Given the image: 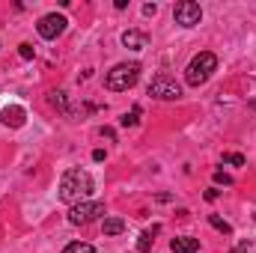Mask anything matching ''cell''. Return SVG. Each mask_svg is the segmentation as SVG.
Wrapping results in <instances>:
<instances>
[{"mask_svg": "<svg viewBox=\"0 0 256 253\" xmlns=\"http://www.w3.org/2000/svg\"><path fill=\"white\" fill-rule=\"evenodd\" d=\"M63 253H96V248L86 244V242H72V244H66Z\"/></svg>", "mask_w": 256, "mask_h": 253, "instance_id": "5bb4252c", "label": "cell"}, {"mask_svg": "<svg viewBox=\"0 0 256 253\" xmlns=\"http://www.w3.org/2000/svg\"><path fill=\"white\" fill-rule=\"evenodd\" d=\"M98 137H104V140H114V131H110V128H98Z\"/></svg>", "mask_w": 256, "mask_h": 253, "instance_id": "7402d4cb", "label": "cell"}, {"mask_svg": "<svg viewBox=\"0 0 256 253\" xmlns=\"http://www.w3.org/2000/svg\"><path fill=\"white\" fill-rule=\"evenodd\" d=\"M170 250L173 253H196L200 250V238H191V236H179L170 242Z\"/></svg>", "mask_w": 256, "mask_h": 253, "instance_id": "9c48e42d", "label": "cell"}, {"mask_svg": "<svg viewBox=\"0 0 256 253\" xmlns=\"http://www.w3.org/2000/svg\"><path fill=\"white\" fill-rule=\"evenodd\" d=\"M18 54H21V60H33V45L21 42V45H18Z\"/></svg>", "mask_w": 256, "mask_h": 253, "instance_id": "ac0fdd59", "label": "cell"}, {"mask_svg": "<svg viewBox=\"0 0 256 253\" xmlns=\"http://www.w3.org/2000/svg\"><path fill=\"white\" fill-rule=\"evenodd\" d=\"M122 45L131 48V51H143V48H146V33H140V30H126V33H122Z\"/></svg>", "mask_w": 256, "mask_h": 253, "instance_id": "30bf717a", "label": "cell"}, {"mask_svg": "<svg viewBox=\"0 0 256 253\" xmlns=\"http://www.w3.org/2000/svg\"><path fill=\"white\" fill-rule=\"evenodd\" d=\"M140 80V63H120L104 74V86L114 92H126Z\"/></svg>", "mask_w": 256, "mask_h": 253, "instance_id": "7a4b0ae2", "label": "cell"}, {"mask_svg": "<svg viewBox=\"0 0 256 253\" xmlns=\"http://www.w3.org/2000/svg\"><path fill=\"white\" fill-rule=\"evenodd\" d=\"M92 161H104V149H96L92 152Z\"/></svg>", "mask_w": 256, "mask_h": 253, "instance_id": "cb8c5ba5", "label": "cell"}, {"mask_svg": "<svg viewBox=\"0 0 256 253\" xmlns=\"http://www.w3.org/2000/svg\"><path fill=\"white\" fill-rule=\"evenodd\" d=\"M158 232H161V226H158V224H155L152 230H143V232H140V242H137V250H140V253L152 250V244H155V236H158Z\"/></svg>", "mask_w": 256, "mask_h": 253, "instance_id": "8fae6325", "label": "cell"}, {"mask_svg": "<svg viewBox=\"0 0 256 253\" xmlns=\"http://www.w3.org/2000/svg\"><path fill=\"white\" fill-rule=\"evenodd\" d=\"M90 194H92V176H90L86 170H80V167L66 170L63 179H60V200H63V202L78 206V202H84Z\"/></svg>", "mask_w": 256, "mask_h": 253, "instance_id": "6da1fadb", "label": "cell"}, {"mask_svg": "<svg viewBox=\"0 0 256 253\" xmlns=\"http://www.w3.org/2000/svg\"><path fill=\"white\" fill-rule=\"evenodd\" d=\"M214 68H218V57H214L212 51H200L191 63H188V68H185V80H188L191 86H202V84L212 78Z\"/></svg>", "mask_w": 256, "mask_h": 253, "instance_id": "3957f363", "label": "cell"}, {"mask_svg": "<svg viewBox=\"0 0 256 253\" xmlns=\"http://www.w3.org/2000/svg\"><path fill=\"white\" fill-rule=\"evenodd\" d=\"M51 104H54V108H60L63 114H72V108H68V98H66L63 90H54V92H51Z\"/></svg>", "mask_w": 256, "mask_h": 253, "instance_id": "4fadbf2b", "label": "cell"}, {"mask_svg": "<svg viewBox=\"0 0 256 253\" xmlns=\"http://www.w3.org/2000/svg\"><path fill=\"white\" fill-rule=\"evenodd\" d=\"M155 12H158V6H155V3H146V6H143V15H155Z\"/></svg>", "mask_w": 256, "mask_h": 253, "instance_id": "44dd1931", "label": "cell"}, {"mask_svg": "<svg viewBox=\"0 0 256 253\" xmlns=\"http://www.w3.org/2000/svg\"><path fill=\"white\" fill-rule=\"evenodd\" d=\"M208 224H212L218 232H224V236H230V232H232V226H230L224 218H218V214H208Z\"/></svg>", "mask_w": 256, "mask_h": 253, "instance_id": "9a60e30c", "label": "cell"}, {"mask_svg": "<svg viewBox=\"0 0 256 253\" xmlns=\"http://www.w3.org/2000/svg\"><path fill=\"white\" fill-rule=\"evenodd\" d=\"M218 194H220V190H218V188H208V190H206V200L212 202V200H218Z\"/></svg>", "mask_w": 256, "mask_h": 253, "instance_id": "603a6c76", "label": "cell"}, {"mask_svg": "<svg viewBox=\"0 0 256 253\" xmlns=\"http://www.w3.org/2000/svg\"><path fill=\"white\" fill-rule=\"evenodd\" d=\"M173 18H176V24H182V27H196V24L202 21V9H200V3H194V0H179L176 9H173Z\"/></svg>", "mask_w": 256, "mask_h": 253, "instance_id": "8992f818", "label": "cell"}, {"mask_svg": "<svg viewBox=\"0 0 256 253\" xmlns=\"http://www.w3.org/2000/svg\"><path fill=\"white\" fill-rule=\"evenodd\" d=\"M122 230H126V220H120V218H104V224H102L104 236H120Z\"/></svg>", "mask_w": 256, "mask_h": 253, "instance_id": "7c38bea8", "label": "cell"}, {"mask_svg": "<svg viewBox=\"0 0 256 253\" xmlns=\"http://www.w3.org/2000/svg\"><path fill=\"white\" fill-rule=\"evenodd\" d=\"M224 161H226V164H232V167H244V155H238V152L224 155Z\"/></svg>", "mask_w": 256, "mask_h": 253, "instance_id": "e0dca14e", "label": "cell"}, {"mask_svg": "<svg viewBox=\"0 0 256 253\" xmlns=\"http://www.w3.org/2000/svg\"><path fill=\"white\" fill-rule=\"evenodd\" d=\"M248 250H250V242L244 238V242H238V244H236V248H232L230 253H248Z\"/></svg>", "mask_w": 256, "mask_h": 253, "instance_id": "ffe728a7", "label": "cell"}, {"mask_svg": "<svg viewBox=\"0 0 256 253\" xmlns=\"http://www.w3.org/2000/svg\"><path fill=\"white\" fill-rule=\"evenodd\" d=\"M149 96H152V98H161V102H176V98L182 96V86H179L173 78L158 74V78H152V84H149Z\"/></svg>", "mask_w": 256, "mask_h": 253, "instance_id": "5b68a950", "label": "cell"}, {"mask_svg": "<svg viewBox=\"0 0 256 253\" xmlns=\"http://www.w3.org/2000/svg\"><path fill=\"white\" fill-rule=\"evenodd\" d=\"M0 120H3V126L6 128H21L24 122H27V110L18 108V104H9V108H3Z\"/></svg>", "mask_w": 256, "mask_h": 253, "instance_id": "ba28073f", "label": "cell"}, {"mask_svg": "<svg viewBox=\"0 0 256 253\" xmlns=\"http://www.w3.org/2000/svg\"><path fill=\"white\" fill-rule=\"evenodd\" d=\"M120 122H122V126H126V128H134V126H137V122H140V108H131V110H128L126 116L120 120Z\"/></svg>", "mask_w": 256, "mask_h": 253, "instance_id": "2e32d148", "label": "cell"}, {"mask_svg": "<svg viewBox=\"0 0 256 253\" xmlns=\"http://www.w3.org/2000/svg\"><path fill=\"white\" fill-rule=\"evenodd\" d=\"M214 182H218V185H232V179H230L224 170H214Z\"/></svg>", "mask_w": 256, "mask_h": 253, "instance_id": "d6986e66", "label": "cell"}, {"mask_svg": "<svg viewBox=\"0 0 256 253\" xmlns=\"http://www.w3.org/2000/svg\"><path fill=\"white\" fill-rule=\"evenodd\" d=\"M66 21L63 15H57V12H51V15H45V18H39V24H36V30H39V36L42 39H57L60 33L66 30Z\"/></svg>", "mask_w": 256, "mask_h": 253, "instance_id": "52a82bcc", "label": "cell"}, {"mask_svg": "<svg viewBox=\"0 0 256 253\" xmlns=\"http://www.w3.org/2000/svg\"><path fill=\"white\" fill-rule=\"evenodd\" d=\"M102 214H104V202H98V200H84V202H78V206L68 208V224L86 226V224L98 220Z\"/></svg>", "mask_w": 256, "mask_h": 253, "instance_id": "277c9868", "label": "cell"}]
</instances>
